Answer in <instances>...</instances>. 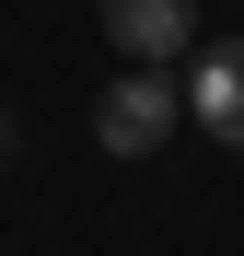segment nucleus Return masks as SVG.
Returning a JSON list of instances; mask_svg holds the SVG:
<instances>
[{"label":"nucleus","mask_w":244,"mask_h":256,"mask_svg":"<svg viewBox=\"0 0 244 256\" xmlns=\"http://www.w3.org/2000/svg\"><path fill=\"white\" fill-rule=\"evenodd\" d=\"M175 116H186L175 82H163V70H128V82H105V94H93V140H105V152H163V140H175Z\"/></svg>","instance_id":"obj_1"},{"label":"nucleus","mask_w":244,"mask_h":256,"mask_svg":"<svg viewBox=\"0 0 244 256\" xmlns=\"http://www.w3.org/2000/svg\"><path fill=\"white\" fill-rule=\"evenodd\" d=\"M105 35L128 47V70H175L186 58V35H198V0H93Z\"/></svg>","instance_id":"obj_2"},{"label":"nucleus","mask_w":244,"mask_h":256,"mask_svg":"<svg viewBox=\"0 0 244 256\" xmlns=\"http://www.w3.org/2000/svg\"><path fill=\"white\" fill-rule=\"evenodd\" d=\"M198 128H210L221 152H244V35L198 58Z\"/></svg>","instance_id":"obj_3"},{"label":"nucleus","mask_w":244,"mask_h":256,"mask_svg":"<svg viewBox=\"0 0 244 256\" xmlns=\"http://www.w3.org/2000/svg\"><path fill=\"white\" fill-rule=\"evenodd\" d=\"M0 163H12V116H0Z\"/></svg>","instance_id":"obj_4"}]
</instances>
